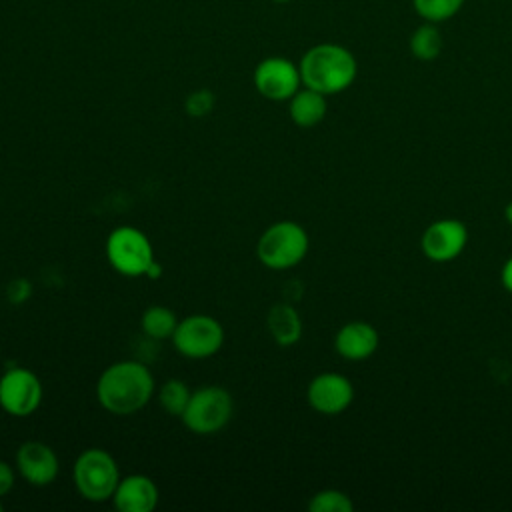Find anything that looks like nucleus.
<instances>
[{
    "mask_svg": "<svg viewBox=\"0 0 512 512\" xmlns=\"http://www.w3.org/2000/svg\"><path fill=\"white\" fill-rule=\"evenodd\" d=\"M154 392L150 370L136 360H122L108 366L96 384V396L102 408L112 414H134L148 404Z\"/></svg>",
    "mask_w": 512,
    "mask_h": 512,
    "instance_id": "f257e3e1",
    "label": "nucleus"
},
{
    "mask_svg": "<svg viewBox=\"0 0 512 512\" xmlns=\"http://www.w3.org/2000/svg\"><path fill=\"white\" fill-rule=\"evenodd\" d=\"M298 68L302 84L324 96L344 92L352 86L358 74L354 54L334 42H322L308 48L300 58Z\"/></svg>",
    "mask_w": 512,
    "mask_h": 512,
    "instance_id": "f03ea898",
    "label": "nucleus"
},
{
    "mask_svg": "<svg viewBox=\"0 0 512 512\" xmlns=\"http://www.w3.org/2000/svg\"><path fill=\"white\" fill-rule=\"evenodd\" d=\"M306 230L292 220L274 222L258 240V260L272 270H286L300 264L308 252Z\"/></svg>",
    "mask_w": 512,
    "mask_h": 512,
    "instance_id": "7ed1b4c3",
    "label": "nucleus"
},
{
    "mask_svg": "<svg viewBox=\"0 0 512 512\" xmlns=\"http://www.w3.org/2000/svg\"><path fill=\"white\" fill-rule=\"evenodd\" d=\"M120 482L116 460L102 448L84 450L74 462V484L82 498L104 502L112 498Z\"/></svg>",
    "mask_w": 512,
    "mask_h": 512,
    "instance_id": "20e7f679",
    "label": "nucleus"
},
{
    "mask_svg": "<svg viewBox=\"0 0 512 512\" xmlns=\"http://www.w3.org/2000/svg\"><path fill=\"white\" fill-rule=\"evenodd\" d=\"M234 412V402L222 386H204L192 392L184 414L180 416L188 430L194 434H214L222 430Z\"/></svg>",
    "mask_w": 512,
    "mask_h": 512,
    "instance_id": "39448f33",
    "label": "nucleus"
},
{
    "mask_svg": "<svg viewBox=\"0 0 512 512\" xmlns=\"http://www.w3.org/2000/svg\"><path fill=\"white\" fill-rule=\"evenodd\" d=\"M106 256L116 272L122 276H146L154 262V250L144 232L132 226L116 228L106 240Z\"/></svg>",
    "mask_w": 512,
    "mask_h": 512,
    "instance_id": "423d86ee",
    "label": "nucleus"
},
{
    "mask_svg": "<svg viewBox=\"0 0 512 512\" xmlns=\"http://www.w3.org/2000/svg\"><path fill=\"white\" fill-rule=\"evenodd\" d=\"M222 342H224V330L220 322L206 314L186 316L184 320L178 322L172 334L174 348L182 356L194 358V360L214 356L220 350Z\"/></svg>",
    "mask_w": 512,
    "mask_h": 512,
    "instance_id": "0eeeda50",
    "label": "nucleus"
},
{
    "mask_svg": "<svg viewBox=\"0 0 512 512\" xmlns=\"http://www.w3.org/2000/svg\"><path fill=\"white\" fill-rule=\"evenodd\" d=\"M300 68L284 56H268L254 68V86L258 94L272 102L290 100L300 90Z\"/></svg>",
    "mask_w": 512,
    "mask_h": 512,
    "instance_id": "6e6552de",
    "label": "nucleus"
},
{
    "mask_svg": "<svg viewBox=\"0 0 512 512\" xmlns=\"http://www.w3.org/2000/svg\"><path fill=\"white\" fill-rule=\"evenodd\" d=\"M42 402L40 378L28 368H10L0 378V406L12 416H30Z\"/></svg>",
    "mask_w": 512,
    "mask_h": 512,
    "instance_id": "1a4fd4ad",
    "label": "nucleus"
},
{
    "mask_svg": "<svg viewBox=\"0 0 512 512\" xmlns=\"http://www.w3.org/2000/svg\"><path fill=\"white\" fill-rule=\"evenodd\" d=\"M468 242L466 224L456 218H444L432 222L420 240L422 252L432 262H450L454 260Z\"/></svg>",
    "mask_w": 512,
    "mask_h": 512,
    "instance_id": "9d476101",
    "label": "nucleus"
},
{
    "mask_svg": "<svg viewBox=\"0 0 512 512\" xmlns=\"http://www.w3.org/2000/svg\"><path fill=\"white\" fill-rule=\"evenodd\" d=\"M308 404L326 416H336L344 412L354 400L352 382L336 372H324L312 378L306 392Z\"/></svg>",
    "mask_w": 512,
    "mask_h": 512,
    "instance_id": "9b49d317",
    "label": "nucleus"
},
{
    "mask_svg": "<svg viewBox=\"0 0 512 512\" xmlns=\"http://www.w3.org/2000/svg\"><path fill=\"white\" fill-rule=\"evenodd\" d=\"M18 472L34 486L50 484L58 474V458L54 450L38 440L24 442L16 452Z\"/></svg>",
    "mask_w": 512,
    "mask_h": 512,
    "instance_id": "f8f14e48",
    "label": "nucleus"
},
{
    "mask_svg": "<svg viewBox=\"0 0 512 512\" xmlns=\"http://www.w3.org/2000/svg\"><path fill=\"white\" fill-rule=\"evenodd\" d=\"M112 500L122 512H150L158 504V488L152 478L144 474H130L120 478Z\"/></svg>",
    "mask_w": 512,
    "mask_h": 512,
    "instance_id": "ddd939ff",
    "label": "nucleus"
},
{
    "mask_svg": "<svg viewBox=\"0 0 512 512\" xmlns=\"http://www.w3.org/2000/svg\"><path fill=\"white\" fill-rule=\"evenodd\" d=\"M334 348L346 360H366L378 348V332L368 322L352 320L336 332Z\"/></svg>",
    "mask_w": 512,
    "mask_h": 512,
    "instance_id": "4468645a",
    "label": "nucleus"
},
{
    "mask_svg": "<svg viewBox=\"0 0 512 512\" xmlns=\"http://www.w3.org/2000/svg\"><path fill=\"white\" fill-rule=\"evenodd\" d=\"M288 102H290L288 104L290 118L300 128H312V126L320 124L328 110L326 96L312 88H306V86L300 88Z\"/></svg>",
    "mask_w": 512,
    "mask_h": 512,
    "instance_id": "2eb2a0df",
    "label": "nucleus"
},
{
    "mask_svg": "<svg viewBox=\"0 0 512 512\" xmlns=\"http://www.w3.org/2000/svg\"><path fill=\"white\" fill-rule=\"evenodd\" d=\"M268 330L274 338L276 344L280 346H292L300 340L302 336V320L300 314L296 312L294 306L282 302V304H274L268 310V318H266Z\"/></svg>",
    "mask_w": 512,
    "mask_h": 512,
    "instance_id": "dca6fc26",
    "label": "nucleus"
},
{
    "mask_svg": "<svg viewBox=\"0 0 512 512\" xmlns=\"http://www.w3.org/2000/svg\"><path fill=\"white\" fill-rule=\"evenodd\" d=\"M408 48H410V54L416 60H422V62L436 60L440 56L442 48H444V38H442V32H440L438 24H432V22L420 24L410 34Z\"/></svg>",
    "mask_w": 512,
    "mask_h": 512,
    "instance_id": "f3484780",
    "label": "nucleus"
},
{
    "mask_svg": "<svg viewBox=\"0 0 512 512\" xmlns=\"http://www.w3.org/2000/svg\"><path fill=\"white\" fill-rule=\"evenodd\" d=\"M176 326H178V318L166 306H150L142 314V330L152 340L172 338Z\"/></svg>",
    "mask_w": 512,
    "mask_h": 512,
    "instance_id": "a211bd4d",
    "label": "nucleus"
},
{
    "mask_svg": "<svg viewBox=\"0 0 512 512\" xmlns=\"http://www.w3.org/2000/svg\"><path fill=\"white\" fill-rule=\"evenodd\" d=\"M464 2L466 0H412V8L424 22L440 24L454 18L464 8Z\"/></svg>",
    "mask_w": 512,
    "mask_h": 512,
    "instance_id": "6ab92c4d",
    "label": "nucleus"
},
{
    "mask_svg": "<svg viewBox=\"0 0 512 512\" xmlns=\"http://www.w3.org/2000/svg\"><path fill=\"white\" fill-rule=\"evenodd\" d=\"M190 396H192V392L188 390V386H186L182 380L172 378V380H166V382L162 384L158 400H160V406H162L168 414H172V416H182L184 410H186V406H188Z\"/></svg>",
    "mask_w": 512,
    "mask_h": 512,
    "instance_id": "aec40b11",
    "label": "nucleus"
},
{
    "mask_svg": "<svg viewBox=\"0 0 512 512\" xmlns=\"http://www.w3.org/2000/svg\"><path fill=\"white\" fill-rule=\"evenodd\" d=\"M308 508L312 512H352L354 504L350 500V496L342 490H334V488H326L316 492L310 502Z\"/></svg>",
    "mask_w": 512,
    "mask_h": 512,
    "instance_id": "412c9836",
    "label": "nucleus"
},
{
    "mask_svg": "<svg viewBox=\"0 0 512 512\" xmlns=\"http://www.w3.org/2000/svg\"><path fill=\"white\" fill-rule=\"evenodd\" d=\"M214 102H216L214 94H212L210 90H206V88H200V90H194V92L188 94V98H186V102H184V108H186V112H188L190 116L202 118V116H206V114L212 112Z\"/></svg>",
    "mask_w": 512,
    "mask_h": 512,
    "instance_id": "4be33fe9",
    "label": "nucleus"
},
{
    "mask_svg": "<svg viewBox=\"0 0 512 512\" xmlns=\"http://www.w3.org/2000/svg\"><path fill=\"white\" fill-rule=\"evenodd\" d=\"M28 294H30V284L24 282V280H14V282L8 286V298H10L12 302H16V304L22 302V300H26Z\"/></svg>",
    "mask_w": 512,
    "mask_h": 512,
    "instance_id": "5701e85b",
    "label": "nucleus"
},
{
    "mask_svg": "<svg viewBox=\"0 0 512 512\" xmlns=\"http://www.w3.org/2000/svg\"><path fill=\"white\" fill-rule=\"evenodd\" d=\"M14 486V472L8 466V462L0 460V498L6 496Z\"/></svg>",
    "mask_w": 512,
    "mask_h": 512,
    "instance_id": "b1692460",
    "label": "nucleus"
},
{
    "mask_svg": "<svg viewBox=\"0 0 512 512\" xmlns=\"http://www.w3.org/2000/svg\"><path fill=\"white\" fill-rule=\"evenodd\" d=\"M502 286L512 294V256L506 260V264L502 266V274H500Z\"/></svg>",
    "mask_w": 512,
    "mask_h": 512,
    "instance_id": "393cba45",
    "label": "nucleus"
},
{
    "mask_svg": "<svg viewBox=\"0 0 512 512\" xmlns=\"http://www.w3.org/2000/svg\"><path fill=\"white\" fill-rule=\"evenodd\" d=\"M160 274H162V266H160V264L154 260V262L148 266V270H146V276H148V278H158Z\"/></svg>",
    "mask_w": 512,
    "mask_h": 512,
    "instance_id": "a878e982",
    "label": "nucleus"
},
{
    "mask_svg": "<svg viewBox=\"0 0 512 512\" xmlns=\"http://www.w3.org/2000/svg\"><path fill=\"white\" fill-rule=\"evenodd\" d=\"M504 216H506L508 224H512V202H508V204H506V208H504Z\"/></svg>",
    "mask_w": 512,
    "mask_h": 512,
    "instance_id": "bb28decb",
    "label": "nucleus"
},
{
    "mask_svg": "<svg viewBox=\"0 0 512 512\" xmlns=\"http://www.w3.org/2000/svg\"><path fill=\"white\" fill-rule=\"evenodd\" d=\"M274 2H290V0H274Z\"/></svg>",
    "mask_w": 512,
    "mask_h": 512,
    "instance_id": "cd10ccee",
    "label": "nucleus"
},
{
    "mask_svg": "<svg viewBox=\"0 0 512 512\" xmlns=\"http://www.w3.org/2000/svg\"><path fill=\"white\" fill-rule=\"evenodd\" d=\"M2 508H4V506H2V502H0V510H2Z\"/></svg>",
    "mask_w": 512,
    "mask_h": 512,
    "instance_id": "c85d7f7f",
    "label": "nucleus"
}]
</instances>
